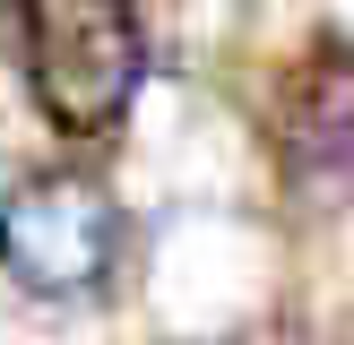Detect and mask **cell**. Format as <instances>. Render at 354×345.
<instances>
[{"label":"cell","instance_id":"obj_1","mask_svg":"<svg viewBox=\"0 0 354 345\" xmlns=\"http://www.w3.org/2000/svg\"><path fill=\"white\" fill-rule=\"evenodd\" d=\"M17 43L26 86L61 138H113L147 78L130 0H17Z\"/></svg>","mask_w":354,"mask_h":345},{"label":"cell","instance_id":"obj_2","mask_svg":"<svg viewBox=\"0 0 354 345\" xmlns=\"http://www.w3.org/2000/svg\"><path fill=\"white\" fill-rule=\"evenodd\" d=\"M0 268L17 276L44 302H78V293H104L121 268V207L95 172L52 164L26 172V181L0 199Z\"/></svg>","mask_w":354,"mask_h":345},{"label":"cell","instance_id":"obj_3","mask_svg":"<svg viewBox=\"0 0 354 345\" xmlns=\"http://www.w3.org/2000/svg\"><path fill=\"white\" fill-rule=\"evenodd\" d=\"M286 164L303 190L354 181V43H320L286 86Z\"/></svg>","mask_w":354,"mask_h":345}]
</instances>
